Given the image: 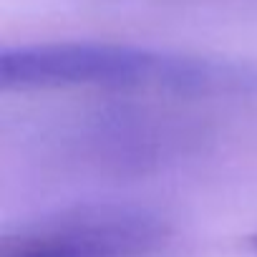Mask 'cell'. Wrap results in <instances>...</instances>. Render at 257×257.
<instances>
[{
    "label": "cell",
    "mask_w": 257,
    "mask_h": 257,
    "mask_svg": "<svg viewBox=\"0 0 257 257\" xmlns=\"http://www.w3.org/2000/svg\"><path fill=\"white\" fill-rule=\"evenodd\" d=\"M3 88H56V86H106V88H162L177 93L244 91L257 86L239 66L209 58L162 53L118 43H36L0 53Z\"/></svg>",
    "instance_id": "cell-1"
},
{
    "label": "cell",
    "mask_w": 257,
    "mask_h": 257,
    "mask_svg": "<svg viewBox=\"0 0 257 257\" xmlns=\"http://www.w3.org/2000/svg\"><path fill=\"white\" fill-rule=\"evenodd\" d=\"M167 239V224L147 209L101 207L8 237L0 257H147Z\"/></svg>",
    "instance_id": "cell-2"
},
{
    "label": "cell",
    "mask_w": 257,
    "mask_h": 257,
    "mask_svg": "<svg viewBox=\"0 0 257 257\" xmlns=\"http://www.w3.org/2000/svg\"><path fill=\"white\" fill-rule=\"evenodd\" d=\"M252 249H254V254H257V237H252Z\"/></svg>",
    "instance_id": "cell-3"
}]
</instances>
